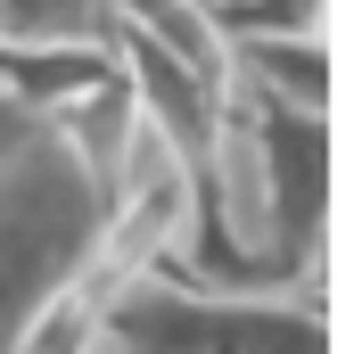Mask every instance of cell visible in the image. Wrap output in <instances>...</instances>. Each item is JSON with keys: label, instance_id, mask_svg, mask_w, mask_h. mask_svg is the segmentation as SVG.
<instances>
[{"label": "cell", "instance_id": "cell-1", "mask_svg": "<svg viewBox=\"0 0 354 354\" xmlns=\"http://www.w3.org/2000/svg\"><path fill=\"white\" fill-rule=\"evenodd\" d=\"M107 354H330V322L297 288H206L189 272H124L91 297Z\"/></svg>", "mask_w": 354, "mask_h": 354}, {"label": "cell", "instance_id": "cell-2", "mask_svg": "<svg viewBox=\"0 0 354 354\" xmlns=\"http://www.w3.org/2000/svg\"><path fill=\"white\" fill-rule=\"evenodd\" d=\"M99 214L107 198L83 174V157L58 140V124H41L0 157V354H25L41 313L83 280Z\"/></svg>", "mask_w": 354, "mask_h": 354}, {"label": "cell", "instance_id": "cell-3", "mask_svg": "<svg viewBox=\"0 0 354 354\" xmlns=\"http://www.w3.org/2000/svg\"><path fill=\"white\" fill-rule=\"evenodd\" d=\"M248 140H256V189H264V239L280 280L305 297V280L322 272V223H330V115L280 107L231 83Z\"/></svg>", "mask_w": 354, "mask_h": 354}, {"label": "cell", "instance_id": "cell-4", "mask_svg": "<svg viewBox=\"0 0 354 354\" xmlns=\"http://www.w3.org/2000/svg\"><path fill=\"white\" fill-rule=\"evenodd\" d=\"M231 41V83L280 99V107H305V115H330V50L322 33H223Z\"/></svg>", "mask_w": 354, "mask_h": 354}, {"label": "cell", "instance_id": "cell-5", "mask_svg": "<svg viewBox=\"0 0 354 354\" xmlns=\"http://www.w3.org/2000/svg\"><path fill=\"white\" fill-rule=\"evenodd\" d=\"M107 25V0H0V50H91Z\"/></svg>", "mask_w": 354, "mask_h": 354}, {"label": "cell", "instance_id": "cell-6", "mask_svg": "<svg viewBox=\"0 0 354 354\" xmlns=\"http://www.w3.org/2000/svg\"><path fill=\"white\" fill-rule=\"evenodd\" d=\"M198 8H206V17H223V8H231V0H198Z\"/></svg>", "mask_w": 354, "mask_h": 354}, {"label": "cell", "instance_id": "cell-7", "mask_svg": "<svg viewBox=\"0 0 354 354\" xmlns=\"http://www.w3.org/2000/svg\"><path fill=\"white\" fill-rule=\"evenodd\" d=\"M75 354H107V346H99V338H83V346H75Z\"/></svg>", "mask_w": 354, "mask_h": 354}]
</instances>
